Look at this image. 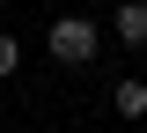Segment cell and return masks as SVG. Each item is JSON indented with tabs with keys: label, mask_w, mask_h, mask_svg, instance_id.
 Instances as JSON below:
<instances>
[{
	"label": "cell",
	"mask_w": 147,
	"mask_h": 133,
	"mask_svg": "<svg viewBox=\"0 0 147 133\" xmlns=\"http://www.w3.org/2000/svg\"><path fill=\"white\" fill-rule=\"evenodd\" d=\"M110 111H118V118H147V81H140V74H125L118 89H110Z\"/></svg>",
	"instance_id": "cell-3"
},
{
	"label": "cell",
	"mask_w": 147,
	"mask_h": 133,
	"mask_svg": "<svg viewBox=\"0 0 147 133\" xmlns=\"http://www.w3.org/2000/svg\"><path fill=\"white\" fill-rule=\"evenodd\" d=\"M110 37L125 44V52H147V0H118V15H110Z\"/></svg>",
	"instance_id": "cell-2"
},
{
	"label": "cell",
	"mask_w": 147,
	"mask_h": 133,
	"mask_svg": "<svg viewBox=\"0 0 147 133\" xmlns=\"http://www.w3.org/2000/svg\"><path fill=\"white\" fill-rule=\"evenodd\" d=\"M15 67H22V37L0 30V81H15Z\"/></svg>",
	"instance_id": "cell-4"
},
{
	"label": "cell",
	"mask_w": 147,
	"mask_h": 133,
	"mask_svg": "<svg viewBox=\"0 0 147 133\" xmlns=\"http://www.w3.org/2000/svg\"><path fill=\"white\" fill-rule=\"evenodd\" d=\"M44 52H52L59 67H88V59L103 52V22L96 15H59L52 30H44Z\"/></svg>",
	"instance_id": "cell-1"
}]
</instances>
